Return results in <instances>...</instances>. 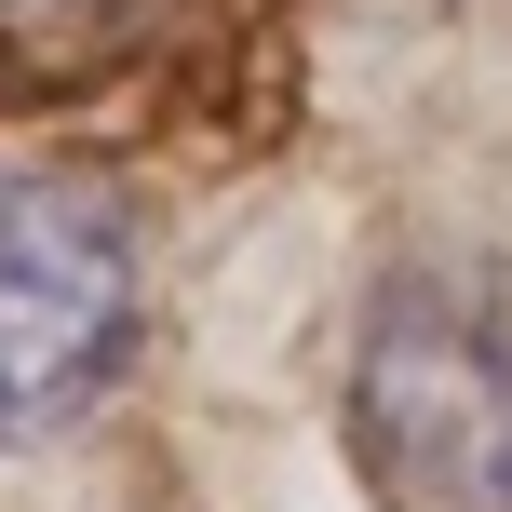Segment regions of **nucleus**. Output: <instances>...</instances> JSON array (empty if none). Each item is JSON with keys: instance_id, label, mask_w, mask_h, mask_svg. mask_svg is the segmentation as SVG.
Wrapping results in <instances>:
<instances>
[{"instance_id": "2", "label": "nucleus", "mask_w": 512, "mask_h": 512, "mask_svg": "<svg viewBox=\"0 0 512 512\" xmlns=\"http://www.w3.org/2000/svg\"><path fill=\"white\" fill-rule=\"evenodd\" d=\"M135 351V216L95 176L0 162V445H54Z\"/></svg>"}, {"instance_id": "1", "label": "nucleus", "mask_w": 512, "mask_h": 512, "mask_svg": "<svg viewBox=\"0 0 512 512\" xmlns=\"http://www.w3.org/2000/svg\"><path fill=\"white\" fill-rule=\"evenodd\" d=\"M351 472L378 512H512V256H405L351 324Z\"/></svg>"}]
</instances>
